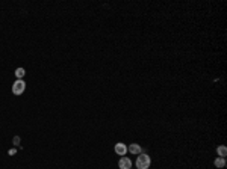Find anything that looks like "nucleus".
Instances as JSON below:
<instances>
[{
  "instance_id": "1",
  "label": "nucleus",
  "mask_w": 227,
  "mask_h": 169,
  "mask_svg": "<svg viewBox=\"0 0 227 169\" xmlns=\"http://www.w3.org/2000/svg\"><path fill=\"white\" fill-rule=\"evenodd\" d=\"M150 163H152L150 157L147 154H144V153H141L139 157L136 159V168L138 169H148L150 168Z\"/></svg>"
},
{
  "instance_id": "2",
  "label": "nucleus",
  "mask_w": 227,
  "mask_h": 169,
  "mask_svg": "<svg viewBox=\"0 0 227 169\" xmlns=\"http://www.w3.org/2000/svg\"><path fill=\"white\" fill-rule=\"evenodd\" d=\"M26 89V83L24 80H17L14 84H12V94L14 95H21Z\"/></svg>"
},
{
  "instance_id": "3",
  "label": "nucleus",
  "mask_w": 227,
  "mask_h": 169,
  "mask_svg": "<svg viewBox=\"0 0 227 169\" xmlns=\"http://www.w3.org/2000/svg\"><path fill=\"white\" fill-rule=\"evenodd\" d=\"M118 166H120V169H130L132 168V160L129 157H121L120 162H118Z\"/></svg>"
},
{
  "instance_id": "4",
  "label": "nucleus",
  "mask_w": 227,
  "mask_h": 169,
  "mask_svg": "<svg viewBox=\"0 0 227 169\" xmlns=\"http://www.w3.org/2000/svg\"><path fill=\"white\" fill-rule=\"evenodd\" d=\"M115 153L118 155H124L127 153V146L123 142H118V143H115Z\"/></svg>"
},
{
  "instance_id": "5",
  "label": "nucleus",
  "mask_w": 227,
  "mask_h": 169,
  "mask_svg": "<svg viewBox=\"0 0 227 169\" xmlns=\"http://www.w3.org/2000/svg\"><path fill=\"white\" fill-rule=\"evenodd\" d=\"M127 151H130L132 154H141V145L138 143H132L127 146Z\"/></svg>"
},
{
  "instance_id": "6",
  "label": "nucleus",
  "mask_w": 227,
  "mask_h": 169,
  "mask_svg": "<svg viewBox=\"0 0 227 169\" xmlns=\"http://www.w3.org/2000/svg\"><path fill=\"white\" fill-rule=\"evenodd\" d=\"M213 165H215L216 168H224V166H226V159H224V157H216L215 162H213Z\"/></svg>"
},
{
  "instance_id": "7",
  "label": "nucleus",
  "mask_w": 227,
  "mask_h": 169,
  "mask_svg": "<svg viewBox=\"0 0 227 169\" xmlns=\"http://www.w3.org/2000/svg\"><path fill=\"white\" fill-rule=\"evenodd\" d=\"M216 153H218V155H220V157H224V159H226L227 148L224 146V145H221V146H218V148H216Z\"/></svg>"
},
{
  "instance_id": "8",
  "label": "nucleus",
  "mask_w": 227,
  "mask_h": 169,
  "mask_svg": "<svg viewBox=\"0 0 227 169\" xmlns=\"http://www.w3.org/2000/svg\"><path fill=\"white\" fill-rule=\"evenodd\" d=\"M24 74H26L24 68H17V70H15V76H17V80H23Z\"/></svg>"
},
{
  "instance_id": "9",
  "label": "nucleus",
  "mask_w": 227,
  "mask_h": 169,
  "mask_svg": "<svg viewBox=\"0 0 227 169\" xmlns=\"http://www.w3.org/2000/svg\"><path fill=\"white\" fill-rule=\"evenodd\" d=\"M12 142H14V145H20V136H14Z\"/></svg>"
},
{
  "instance_id": "10",
  "label": "nucleus",
  "mask_w": 227,
  "mask_h": 169,
  "mask_svg": "<svg viewBox=\"0 0 227 169\" xmlns=\"http://www.w3.org/2000/svg\"><path fill=\"white\" fill-rule=\"evenodd\" d=\"M15 153H17V150H15V148H11V150L8 151V154H9V155H14Z\"/></svg>"
},
{
  "instance_id": "11",
  "label": "nucleus",
  "mask_w": 227,
  "mask_h": 169,
  "mask_svg": "<svg viewBox=\"0 0 227 169\" xmlns=\"http://www.w3.org/2000/svg\"><path fill=\"white\" fill-rule=\"evenodd\" d=\"M130 169H132V168H130Z\"/></svg>"
}]
</instances>
